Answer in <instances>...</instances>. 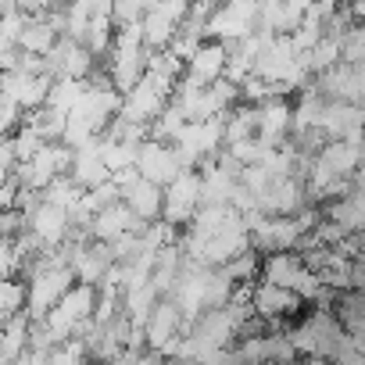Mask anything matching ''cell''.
Wrapping results in <instances>:
<instances>
[{
    "mask_svg": "<svg viewBox=\"0 0 365 365\" xmlns=\"http://www.w3.org/2000/svg\"><path fill=\"white\" fill-rule=\"evenodd\" d=\"M290 340H294L297 354L315 358V361H333V354H336V347H340V340H344V326H340V319L319 312V315L304 319V322L290 333Z\"/></svg>",
    "mask_w": 365,
    "mask_h": 365,
    "instance_id": "6da1fadb",
    "label": "cell"
},
{
    "mask_svg": "<svg viewBox=\"0 0 365 365\" xmlns=\"http://www.w3.org/2000/svg\"><path fill=\"white\" fill-rule=\"evenodd\" d=\"M297 304H301V297L294 290H287V287H276V283H262L258 294H255V308H258L262 319H283Z\"/></svg>",
    "mask_w": 365,
    "mask_h": 365,
    "instance_id": "7a4b0ae2",
    "label": "cell"
}]
</instances>
